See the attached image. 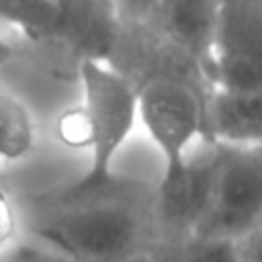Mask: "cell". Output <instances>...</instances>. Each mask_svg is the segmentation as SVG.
I'll return each instance as SVG.
<instances>
[{"label": "cell", "mask_w": 262, "mask_h": 262, "mask_svg": "<svg viewBox=\"0 0 262 262\" xmlns=\"http://www.w3.org/2000/svg\"><path fill=\"white\" fill-rule=\"evenodd\" d=\"M20 233L70 262H127L156 242L151 209L111 194L47 205L20 221Z\"/></svg>", "instance_id": "cell-1"}, {"label": "cell", "mask_w": 262, "mask_h": 262, "mask_svg": "<svg viewBox=\"0 0 262 262\" xmlns=\"http://www.w3.org/2000/svg\"><path fill=\"white\" fill-rule=\"evenodd\" d=\"M82 102L78 104L90 151L88 170L74 184L63 188L55 203H72L111 194L117 186L113 162L129 139L137 121V90L106 59L80 61Z\"/></svg>", "instance_id": "cell-2"}, {"label": "cell", "mask_w": 262, "mask_h": 262, "mask_svg": "<svg viewBox=\"0 0 262 262\" xmlns=\"http://www.w3.org/2000/svg\"><path fill=\"white\" fill-rule=\"evenodd\" d=\"M217 149L219 164L211 203L192 235L235 239L262 227V154L260 145H217Z\"/></svg>", "instance_id": "cell-3"}, {"label": "cell", "mask_w": 262, "mask_h": 262, "mask_svg": "<svg viewBox=\"0 0 262 262\" xmlns=\"http://www.w3.org/2000/svg\"><path fill=\"white\" fill-rule=\"evenodd\" d=\"M203 104L190 84L170 76H156L137 90V119L162 156V176L176 174L186 164L194 137L205 133Z\"/></svg>", "instance_id": "cell-4"}, {"label": "cell", "mask_w": 262, "mask_h": 262, "mask_svg": "<svg viewBox=\"0 0 262 262\" xmlns=\"http://www.w3.org/2000/svg\"><path fill=\"white\" fill-rule=\"evenodd\" d=\"M207 74L215 88L262 92V0H219Z\"/></svg>", "instance_id": "cell-5"}, {"label": "cell", "mask_w": 262, "mask_h": 262, "mask_svg": "<svg viewBox=\"0 0 262 262\" xmlns=\"http://www.w3.org/2000/svg\"><path fill=\"white\" fill-rule=\"evenodd\" d=\"M219 164V149L190 160L170 176H162L154 201L151 217L156 227V242H176L194 233L213 194L215 174Z\"/></svg>", "instance_id": "cell-6"}, {"label": "cell", "mask_w": 262, "mask_h": 262, "mask_svg": "<svg viewBox=\"0 0 262 262\" xmlns=\"http://www.w3.org/2000/svg\"><path fill=\"white\" fill-rule=\"evenodd\" d=\"M205 133L215 145L254 147L262 141V92L215 88L203 104Z\"/></svg>", "instance_id": "cell-7"}, {"label": "cell", "mask_w": 262, "mask_h": 262, "mask_svg": "<svg viewBox=\"0 0 262 262\" xmlns=\"http://www.w3.org/2000/svg\"><path fill=\"white\" fill-rule=\"evenodd\" d=\"M55 35L66 37L82 59H106L117 43V12L111 0H55Z\"/></svg>", "instance_id": "cell-8"}, {"label": "cell", "mask_w": 262, "mask_h": 262, "mask_svg": "<svg viewBox=\"0 0 262 262\" xmlns=\"http://www.w3.org/2000/svg\"><path fill=\"white\" fill-rule=\"evenodd\" d=\"M156 12L168 37L205 72L211 61L219 0H160Z\"/></svg>", "instance_id": "cell-9"}, {"label": "cell", "mask_w": 262, "mask_h": 262, "mask_svg": "<svg viewBox=\"0 0 262 262\" xmlns=\"http://www.w3.org/2000/svg\"><path fill=\"white\" fill-rule=\"evenodd\" d=\"M35 145V123L27 106L12 94L0 90V160L16 162Z\"/></svg>", "instance_id": "cell-10"}, {"label": "cell", "mask_w": 262, "mask_h": 262, "mask_svg": "<svg viewBox=\"0 0 262 262\" xmlns=\"http://www.w3.org/2000/svg\"><path fill=\"white\" fill-rule=\"evenodd\" d=\"M145 254L151 262H235L233 239L196 235L176 242H154Z\"/></svg>", "instance_id": "cell-11"}, {"label": "cell", "mask_w": 262, "mask_h": 262, "mask_svg": "<svg viewBox=\"0 0 262 262\" xmlns=\"http://www.w3.org/2000/svg\"><path fill=\"white\" fill-rule=\"evenodd\" d=\"M57 4L51 0H0V20L31 37L55 35Z\"/></svg>", "instance_id": "cell-12"}, {"label": "cell", "mask_w": 262, "mask_h": 262, "mask_svg": "<svg viewBox=\"0 0 262 262\" xmlns=\"http://www.w3.org/2000/svg\"><path fill=\"white\" fill-rule=\"evenodd\" d=\"M0 262H70V260L53 252L51 248L20 233L12 244L0 250Z\"/></svg>", "instance_id": "cell-13"}, {"label": "cell", "mask_w": 262, "mask_h": 262, "mask_svg": "<svg viewBox=\"0 0 262 262\" xmlns=\"http://www.w3.org/2000/svg\"><path fill=\"white\" fill-rule=\"evenodd\" d=\"M20 213L8 190L0 184V250L20 235Z\"/></svg>", "instance_id": "cell-14"}, {"label": "cell", "mask_w": 262, "mask_h": 262, "mask_svg": "<svg viewBox=\"0 0 262 262\" xmlns=\"http://www.w3.org/2000/svg\"><path fill=\"white\" fill-rule=\"evenodd\" d=\"M235 262H262V227L233 239Z\"/></svg>", "instance_id": "cell-15"}, {"label": "cell", "mask_w": 262, "mask_h": 262, "mask_svg": "<svg viewBox=\"0 0 262 262\" xmlns=\"http://www.w3.org/2000/svg\"><path fill=\"white\" fill-rule=\"evenodd\" d=\"M133 14H137V16H145V14H151V12H156V8H158V4H160V0H121Z\"/></svg>", "instance_id": "cell-16"}, {"label": "cell", "mask_w": 262, "mask_h": 262, "mask_svg": "<svg viewBox=\"0 0 262 262\" xmlns=\"http://www.w3.org/2000/svg\"><path fill=\"white\" fill-rule=\"evenodd\" d=\"M12 51H14V49H12V45L8 43V39H6L4 35H0V63H4V61L12 55Z\"/></svg>", "instance_id": "cell-17"}, {"label": "cell", "mask_w": 262, "mask_h": 262, "mask_svg": "<svg viewBox=\"0 0 262 262\" xmlns=\"http://www.w3.org/2000/svg\"><path fill=\"white\" fill-rule=\"evenodd\" d=\"M127 262H151L149 258H147V254L143 252V254H137V256H133L131 260H127Z\"/></svg>", "instance_id": "cell-18"}, {"label": "cell", "mask_w": 262, "mask_h": 262, "mask_svg": "<svg viewBox=\"0 0 262 262\" xmlns=\"http://www.w3.org/2000/svg\"><path fill=\"white\" fill-rule=\"evenodd\" d=\"M51 2H55V0H51Z\"/></svg>", "instance_id": "cell-19"}]
</instances>
